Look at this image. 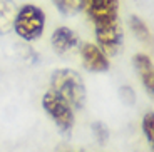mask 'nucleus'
<instances>
[{"label":"nucleus","instance_id":"9b49d317","mask_svg":"<svg viewBox=\"0 0 154 152\" xmlns=\"http://www.w3.org/2000/svg\"><path fill=\"white\" fill-rule=\"evenodd\" d=\"M129 27H131V30L137 35L141 40L144 42H151V34H149V29H147L146 22L143 19H139L136 15H131L129 17Z\"/></svg>","mask_w":154,"mask_h":152},{"label":"nucleus","instance_id":"0eeeda50","mask_svg":"<svg viewBox=\"0 0 154 152\" xmlns=\"http://www.w3.org/2000/svg\"><path fill=\"white\" fill-rule=\"evenodd\" d=\"M50 44H52V49L57 55H67V53H72L77 49L79 35L69 27H59L52 32Z\"/></svg>","mask_w":154,"mask_h":152},{"label":"nucleus","instance_id":"423d86ee","mask_svg":"<svg viewBox=\"0 0 154 152\" xmlns=\"http://www.w3.org/2000/svg\"><path fill=\"white\" fill-rule=\"evenodd\" d=\"M81 55H82V64L84 68L89 72H107L111 64L109 57L106 55L96 44H82L81 47Z\"/></svg>","mask_w":154,"mask_h":152},{"label":"nucleus","instance_id":"1a4fd4ad","mask_svg":"<svg viewBox=\"0 0 154 152\" xmlns=\"http://www.w3.org/2000/svg\"><path fill=\"white\" fill-rule=\"evenodd\" d=\"M15 12L17 5L14 0H0V35H5L12 30Z\"/></svg>","mask_w":154,"mask_h":152},{"label":"nucleus","instance_id":"9d476101","mask_svg":"<svg viewBox=\"0 0 154 152\" xmlns=\"http://www.w3.org/2000/svg\"><path fill=\"white\" fill-rule=\"evenodd\" d=\"M54 4L57 10L66 17L75 15L84 8V0H54Z\"/></svg>","mask_w":154,"mask_h":152},{"label":"nucleus","instance_id":"20e7f679","mask_svg":"<svg viewBox=\"0 0 154 152\" xmlns=\"http://www.w3.org/2000/svg\"><path fill=\"white\" fill-rule=\"evenodd\" d=\"M94 30H96V40H97L96 45L107 57L117 55L121 52L124 42V34L119 25V20L112 23H104V25H94Z\"/></svg>","mask_w":154,"mask_h":152},{"label":"nucleus","instance_id":"f03ea898","mask_svg":"<svg viewBox=\"0 0 154 152\" xmlns=\"http://www.w3.org/2000/svg\"><path fill=\"white\" fill-rule=\"evenodd\" d=\"M12 30L25 42H34L45 30V12L34 4H25L17 8Z\"/></svg>","mask_w":154,"mask_h":152},{"label":"nucleus","instance_id":"39448f33","mask_svg":"<svg viewBox=\"0 0 154 152\" xmlns=\"http://www.w3.org/2000/svg\"><path fill=\"white\" fill-rule=\"evenodd\" d=\"M84 10L94 25L119 20V0H84Z\"/></svg>","mask_w":154,"mask_h":152},{"label":"nucleus","instance_id":"6e6552de","mask_svg":"<svg viewBox=\"0 0 154 152\" xmlns=\"http://www.w3.org/2000/svg\"><path fill=\"white\" fill-rule=\"evenodd\" d=\"M134 65L139 72V77H141V82H143L146 92L152 97L154 92V67H152V60L151 57H147L146 53H137L134 55Z\"/></svg>","mask_w":154,"mask_h":152},{"label":"nucleus","instance_id":"4468645a","mask_svg":"<svg viewBox=\"0 0 154 152\" xmlns=\"http://www.w3.org/2000/svg\"><path fill=\"white\" fill-rule=\"evenodd\" d=\"M121 97H122V100L126 104H129V105H132L136 100V92L132 90V87H129V85H124L122 89H121Z\"/></svg>","mask_w":154,"mask_h":152},{"label":"nucleus","instance_id":"7ed1b4c3","mask_svg":"<svg viewBox=\"0 0 154 152\" xmlns=\"http://www.w3.org/2000/svg\"><path fill=\"white\" fill-rule=\"evenodd\" d=\"M42 107L47 112V115L55 122V126L59 127V130L62 134L69 135L72 132L74 122H75L74 109L62 99L60 95H57L55 92H52L49 89L42 97Z\"/></svg>","mask_w":154,"mask_h":152},{"label":"nucleus","instance_id":"f257e3e1","mask_svg":"<svg viewBox=\"0 0 154 152\" xmlns=\"http://www.w3.org/2000/svg\"><path fill=\"white\" fill-rule=\"evenodd\" d=\"M50 90L60 95L74 110H81L85 105L87 92L81 74L72 68H57L50 77Z\"/></svg>","mask_w":154,"mask_h":152},{"label":"nucleus","instance_id":"f8f14e48","mask_svg":"<svg viewBox=\"0 0 154 152\" xmlns=\"http://www.w3.org/2000/svg\"><path fill=\"white\" fill-rule=\"evenodd\" d=\"M143 132L146 135V141L152 147L154 144V112L152 110L146 112V115L143 117Z\"/></svg>","mask_w":154,"mask_h":152},{"label":"nucleus","instance_id":"ddd939ff","mask_svg":"<svg viewBox=\"0 0 154 152\" xmlns=\"http://www.w3.org/2000/svg\"><path fill=\"white\" fill-rule=\"evenodd\" d=\"M92 132L97 137L99 144H106V141L109 139V129L106 127L104 122H94L92 124Z\"/></svg>","mask_w":154,"mask_h":152}]
</instances>
